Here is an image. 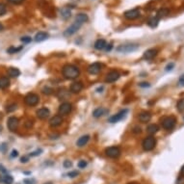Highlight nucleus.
<instances>
[{
    "mask_svg": "<svg viewBox=\"0 0 184 184\" xmlns=\"http://www.w3.org/2000/svg\"><path fill=\"white\" fill-rule=\"evenodd\" d=\"M62 74L66 79H70L73 80L79 76L80 74V70L79 69L74 65H66L62 69Z\"/></svg>",
    "mask_w": 184,
    "mask_h": 184,
    "instance_id": "nucleus-1",
    "label": "nucleus"
},
{
    "mask_svg": "<svg viewBox=\"0 0 184 184\" xmlns=\"http://www.w3.org/2000/svg\"><path fill=\"white\" fill-rule=\"evenodd\" d=\"M155 146H156V140L152 136L145 138L142 143V146H143L144 150H146V151L152 150L154 148H155Z\"/></svg>",
    "mask_w": 184,
    "mask_h": 184,
    "instance_id": "nucleus-2",
    "label": "nucleus"
},
{
    "mask_svg": "<svg viewBox=\"0 0 184 184\" xmlns=\"http://www.w3.org/2000/svg\"><path fill=\"white\" fill-rule=\"evenodd\" d=\"M139 48L138 45H134V43H128V45H122L117 47V51L120 53H130L134 52Z\"/></svg>",
    "mask_w": 184,
    "mask_h": 184,
    "instance_id": "nucleus-3",
    "label": "nucleus"
},
{
    "mask_svg": "<svg viewBox=\"0 0 184 184\" xmlns=\"http://www.w3.org/2000/svg\"><path fill=\"white\" fill-rule=\"evenodd\" d=\"M175 119L174 117H166L162 120V127L166 130H172L175 126Z\"/></svg>",
    "mask_w": 184,
    "mask_h": 184,
    "instance_id": "nucleus-4",
    "label": "nucleus"
},
{
    "mask_svg": "<svg viewBox=\"0 0 184 184\" xmlns=\"http://www.w3.org/2000/svg\"><path fill=\"white\" fill-rule=\"evenodd\" d=\"M40 101V97L36 94H28L24 98V102L28 106H36Z\"/></svg>",
    "mask_w": 184,
    "mask_h": 184,
    "instance_id": "nucleus-5",
    "label": "nucleus"
},
{
    "mask_svg": "<svg viewBox=\"0 0 184 184\" xmlns=\"http://www.w3.org/2000/svg\"><path fill=\"white\" fill-rule=\"evenodd\" d=\"M81 26H82V23L78 22V21H74V22H73L70 27H68L67 29H66L65 32H64V35L66 37H70L73 34H75L80 29Z\"/></svg>",
    "mask_w": 184,
    "mask_h": 184,
    "instance_id": "nucleus-6",
    "label": "nucleus"
},
{
    "mask_svg": "<svg viewBox=\"0 0 184 184\" xmlns=\"http://www.w3.org/2000/svg\"><path fill=\"white\" fill-rule=\"evenodd\" d=\"M105 153L110 158H118L121 155V150L118 146H109L105 150Z\"/></svg>",
    "mask_w": 184,
    "mask_h": 184,
    "instance_id": "nucleus-7",
    "label": "nucleus"
},
{
    "mask_svg": "<svg viewBox=\"0 0 184 184\" xmlns=\"http://www.w3.org/2000/svg\"><path fill=\"white\" fill-rule=\"evenodd\" d=\"M127 112H128L127 109L121 110V111H120L119 113H117L116 115H113L112 117H110L109 120H108V122H111V123H116V122H120V121H122V120L123 119L124 116L126 115Z\"/></svg>",
    "mask_w": 184,
    "mask_h": 184,
    "instance_id": "nucleus-8",
    "label": "nucleus"
},
{
    "mask_svg": "<svg viewBox=\"0 0 184 184\" xmlns=\"http://www.w3.org/2000/svg\"><path fill=\"white\" fill-rule=\"evenodd\" d=\"M18 124H19V121L16 117H10L8 119V122H7V126H8L9 130L12 132H14L18 129Z\"/></svg>",
    "mask_w": 184,
    "mask_h": 184,
    "instance_id": "nucleus-9",
    "label": "nucleus"
},
{
    "mask_svg": "<svg viewBox=\"0 0 184 184\" xmlns=\"http://www.w3.org/2000/svg\"><path fill=\"white\" fill-rule=\"evenodd\" d=\"M140 9L139 8H135V9H132V10H128L124 13V18L129 19V20H132V19H136L140 17Z\"/></svg>",
    "mask_w": 184,
    "mask_h": 184,
    "instance_id": "nucleus-10",
    "label": "nucleus"
},
{
    "mask_svg": "<svg viewBox=\"0 0 184 184\" xmlns=\"http://www.w3.org/2000/svg\"><path fill=\"white\" fill-rule=\"evenodd\" d=\"M72 105L70 102H64L59 107V114L60 115H68L71 112Z\"/></svg>",
    "mask_w": 184,
    "mask_h": 184,
    "instance_id": "nucleus-11",
    "label": "nucleus"
},
{
    "mask_svg": "<svg viewBox=\"0 0 184 184\" xmlns=\"http://www.w3.org/2000/svg\"><path fill=\"white\" fill-rule=\"evenodd\" d=\"M120 73L116 71V70H113V71H110L109 73L106 74V77H105V82L107 83H113V82H116V81L120 78Z\"/></svg>",
    "mask_w": 184,
    "mask_h": 184,
    "instance_id": "nucleus-12",
    "label": "nucleus"
},
{
    "mask_svg": "<svg viewBox=\"0 0 184 184\" xmlns=\"http://www.w3.org/2000/svg\"><path fill=\"white\" fill-rule=\"evenodd\" d=\"M101 68H102V66L100 63H93L92 65L89 66V68H88V72L93 75L98 74L101 70Z\"/></svg>",
    "mask_w": 184,
    "mask_h": 184,
    "instance_id": "nucleus-13",
    "label": "nucleus"
},
{
    "mask_svg": "<svg viewBox=\"0 0 184 184\" xmlns=\"http://www.w3.org/2000/svg\"><path fill=\"white\" fill-rule=\"evenodd\" d=\"M63 122V118H62V116H60V115H57V116H54V117H52L50 119V121H49V126H51V127H57V126H59L60 124Z\"/></svg>",
    "mask_w": 184,
    "mask_h": 184,
    "instance_id": "nucleus-14",
    "label": "nucleus"
},
{
    "mask_svg": "<svg viewBox=\"0 0 184 184\" xmlns=\"http://www.w3.org/2000/svg\"><path fill=\"white\" fill-rule=\"evenodd\" d=\"M50 115V112L49 110L46 107H42V108H40L38 111H37V116H38L39 119L41 120H46L49 117Z\"/></svg>",
    "mask_w": 184,
    "mask_h": 184,
    "instance_id": "nucleus-15",
    "label": "nucleus"
},
{
    "mask_svg": "<svg viewBox=\"0 0 184 184\" xmlns=\"http://www.w3.org/2000/svg\"><path fill=\"white\" fill-rule=\"evenodd\" d=\"M157 52L158 51L156 49H154V48H150V49H148L146 51H145V53H144V56L143 58L145 59V60L146 61H149V60H152V59L155 57L157 55Z\"/></svg>",
    "mask_w": 184,
    "mask_h": 184,
    "instance_id": "nucleus-16",
    "label": "nucleus"
},
{
    "mask_svg": "<svg viewBox=\"0 0 184 184\" xmlns=\"http://www.w3.org/2000/svg\"><path fill=\"white\" fill-rule=\"evenodd\" d=\"M138 119L141 122H149L151 119V114L150 112H146V111H144L142 113H140L139 116H138Z\"/></svg>",
    "mask_w": 184,
    "mask_h": 184,
    "instance_id": "nucleus-17",
    "label": "nucleus"
},
{
    "mask_svg": "<svg viewBox=\"0 0 184 184\" xmlns=\"http://www.w3.org/2000/svg\"><path fill=\"white\" fill-rule=\"evenodd\" d=\"M83 89V84L81 83V82H74V83H72L70 88V90L72 94H78L80 93L81 91H82Z\"/></svg>",
    "mask_w": 184,
    "mask_h": 184,
    "instance_id": "nucleus-18",
    "label": "nucleus"
},
{
    "mask_svg": "<svg viewBox=\"0 0 184 184\" xmlns=\"http://www.w3.org/2000/svg\"><path fill=\"white\" fill-rule=\"evenodd\" d=\"M89 140H90V136L89 135H83V136H81L77 140L76 145H77V146H79V148H82V146L87 145V143L89 142Z\"/></svg>",
    "mask_w": 184,
    "mask_h": 184,
    "instance_id": "nucleus-19",
    "label": "nucleus"
},
{
    "mask_svg": "<svg viewBox=\"0 0 184 184\" xmlns=\"http://www.w3.org/2000/svg\"><path fill=\"white\" fill-rule=\"evenodd\" d=\"M47 38H48V34L47 33H46V32H39V33H37L36 36H35V41L37 42H41L46 41Z\"/></svg>",
    "mask_w": 184,
    "mask_h": 184,
    "instance_id": "nucleus-20",
    "label": "nucleus"
},
{
    "mask_svg": "<svg viewBox=\"0 0 184 184\" xmlns=\"http://www.w3.org/2000/svg\"><path fill=\"white\" fill-rule=\"evenodd\" d=\"M107 46V42L105 40H102V39H99L98 40L97 42H94V48L97 50H102L104 49L105 46Z\"/></svg>",
    "mask_w": 184,
    "mask_h": 184,
    "instance_id": "nucleus-21",
    "label": "nucleus"
},
{
    "mask_svg": "<svg viewBox=\"0 0 184 184\" xmlns=\"http://www.w3.org/2000/svg\"><path fill=\"white\" fill-rule=\"evenodd\" d=\"M71 16V11L69 7H64V8L61 9V17L64 19H68L70 18Z\"/></svg>",
    "mask_w": 184,
    "mask_h": 184,
    "instance_id": "nucleus-22",
    "label": "nucleus"
},
{
    "mask_svg": "<svg viewBox=\"0 0 184 184\" xmlns=\"http://www.w3.org/2000/svg\"><path fill=\"white\" fill-rule=\"evenodd\" d=\"M10 86V79L7 76H2L0 78V88L1 89H6Z\"/></svg>",
    "mask_w": 184,
    "mask_h": 184,
    "instance_id": "nucleus-23",
    "label": "nucleus"
},
{
    "mask_svg": "<svg viewBox=\"0 0 184 184\" xmlns=\"http://www.w3.org/2000/svg\"><path fill=\"white\" fill-rule=\"evenodd\" d=\"M107 112V110L104 109V108H102V107H99V108H97L94 110V111L93 112V116L94 118H100L103 116L105 113Z\"/></svg>",
    "mask_w": 184,
    "mask_h": 184,
    "instance_id": "nucleus-24",
    "label": "nucleus"
},
{
    "mask_svg": "<svg viewBox=\"0 0 184 184\" xmlns=\"http://www.w3.org/2000/svg\"><path fill=\"white\" fill-rule=\"evenodd\" d=\"M88 19H89V18H88V16L86 14H78L77 16H76V18H75V21H78V22H80V23H85V22H87L88 21Z\"/></svg>",
    "mask_w": 184,
    "mask_h": 184,
    "instance_id": "nucleus-25",
    "label": "nucleus"
},
{
    "mask_svg": "<svg viewBox=\"0 0 184 184\" xmlns=\"http://www.w3.org/2000/svg\"><path fill=\"white\" fill-rule=\"evenodd\" d=\"M8 75L11 77H18L20 75V70L18 68H10L8 69Z\"/></svg>",
    "mask_w": 184,
    "mask_h": 184,
    "instance_id": "nucleus-26",
    "label": "nucleus"
},
{
    "mask_svg": "<svg viewBox=\"0 0 184 184\" xmlns=\"http://www.w3.org/2000/svg\"><path fill=\"white\" fill-rule=\"evenodd\" d=\"M159 130V127L157 124H150V126L146 127V131H148V133L150 134H155L156 132H158Z\"/></svg>",
    "mask_w": 184,
    "mask_h": 184,
    "instance_id": "nucleus-27",
    "label": "nucleus"
},
{
    "mask_svg": "<svg viewBox=\"0 0 184 184\" xmlns=\"http://www.w3.org/2000/svg\"><path fill=\"white\" fill-rule=\"evenodd\" d=\"M6 174H8V171L6 170V168L4 166L0 165V183H3Z\"/></svg>",
    "mask_w": 184,
    "mask_h": 184,
    "instance_id": "nucleus-28",
    "label": "nucleus"
},
{
    "mask_svg": "<svg viewBox=\"0 0 184 184\" xmlns=\"http://www.w3.org/2000/svg\"><path fill=\"white\" fill-rule=\"evenodd\" d=\"M158 22H159V19H158L156 17H154V18H151L149 19L148 24H149V26L151 27V28H155V27L158 25Z\"/></svg>",
    "mask_w": 184,
    "mask_h": 184,
    "instance_id": "nucleus-29",
    "label": "nucleus"
},
{
    "mask_svg": "<svg viewBox=\"0 0 184 184\" xmlns=\"http://www.w3.org/2000/svg\"><path fill=\"white\" fill-rule=\"evenodd\" d=\"M23 48V46H18V47H14V46H11L9 47L8 49H7V52L10 53V54H14V53H18L19 52V51Z\"/></svg>",
    "mask_w": 184,
    "mask_h": 184,
    "instance_id": "nucleus-30",
    "label": "nucleus"
},
{
    "mask_svg": "<svg viewBox=\"0 0 184 184\" xmlns=\"http://www.w3.org/2000/svg\"><path fill=\"white\" fill-rule=\"evenodd\" d=\"M176 108H178V112L184 113V98L180 99V100L178 102V104H176Z\"/></svg>",
    "mask_w": 184,
    "mask_h": 184,
    "instance_id": "nucleus-31",
    "label": "nucleus"
},
{
    "mask_svg": "<svg viewBox=\"0 0 184 184\" xmlns=\"http://www.w3.org/2000/svg\"><path fill=\"white\" fill-rule=\"evenodd\" d=\"M14 182V178H13V176L11 174H6V176L4 178V180H3V183L4 184H13Z\"/></svg>",
    "mask_w": 184,
    "mask_h": 184,
    "instance_id": "nucleus-32",
    "label": "nucleus"
},
{
    "mask_svg": "<svg viewBox=\"0 0 184 184\" xmlns=\"http://www.w3.org/2000/svg\"><path fill=\"white\" fill-rule=\"evenodd\" d=\"M168 13H169V10H168V9H162V10H160V11L157 13L156 18H157L158 19H160L161 18H163V17L166 16V14H168Z\"/></svg>",
    "mask_w": 184,
    "mask_h": 184,
    "instance_id": "nucleus-33",
    "label": "nucleus"
},
{
    "mask_svg": "<svg viewBox=\"0 0 184 184\" xmlns=\"http://www.w3.org/2000/svg\"><path fill=\"white\" fill-rule=\"evenodd\" d=\"M7 12V8H6V6L3 4V3H0V17L3 16V14H5Z\"/></svg>",
    "mask_w": 184,
    "mask_h": 184,
    "instance_id": "nucleus-34",
    "label": "nucleus"
},
{
    "mask_svg": "<svg viewBox=\"0 0 184 184\" xmlns=\"http://www.w3.org/2000/svg\"><path fill=\"white\" fill-rule=\"evenodd\" d=\"M16 109H17V104H16V103H13V104H11V105H9V106H7V108H6L7 112H9V113L14 111Z\"/></svg>",
    "mask_w": 184,
    "mask_h": 184,
    "instance_id": "nucleus-35",
    "label": "nucleus"
},
{
    "mask_svg": "<svg viewBox=\"0 0 184 184\" xmlns=\"http://www.w3.org/2000/svg\"><path fill=\"white\" fill-rule=\"evenodd\" d=\"M42 152V150H35V151H33V152H31L30 154H29V156H31V157H34V156H38V155H40V154Z\"/></svg>",
    "mask_w": 184,
    "mask_h": 184,
    "instance_id": "nucleus-36",
    "label": "nucleus"
},
{
    "mask_svg": "<svg viewBox=\"0 0 184 184\" xmlns=\"http://www.w3.org/2000/svg\"><path fill=\"white\" fill-rule=\"evenodd\" d=\"M20 41L22 42L23 43H29V42L32 41V39H31V37L25 36V37H22V38L20 39Z\"/></svg>",
    "mask_w": 184,
    "mask_h": 184,
    "instance_id": "nucleus-37",
    "label": "nucleus"
},
{
    "mask_svg": "<svg viewBox=\"0 0 184 184\" xmlns=\"http://www.w3.org/2000/svg\"><path fill=\"white\" fill-rule=\"evenodd\" d=\"M52 89H50L49 87H45L42 89V93L45 94H52Z\"/></svg>",
    "mask_w": 184,
    "mask_h": 184,
    "instance_id": "nucleus-38",
    "label": "nucleus"
},
{
    "mask_svg": "<svg viewBox=\"0 0 184 184\" xmlns=\"http://www.w3.org/2000/svg\"><path fill=\"white\" fill-rule=\"evenodd\" d=\"M78 167H79L80 169H84V168H86V167H87V162H86L85 160H81V161H79V162H78Z\"/></svg>",
    "mask_w": 184,
    "mask_h": 184,
    "instance_id": "nucleus-39",
    "label": "nucleus"
},
{
    "mask_svg": "<svg viewBox=\"0 0 184 184\" xmlns=\"http://www.w3.org/2000/svg\"><path fill=\"white\" fill-rule=\"evenodd\" d=\"M24 184H36V180L34 178H25L23 180Z\"/></svg>",
    "mask_w": 184,
    "mask_h": 184,
    "instance_id": "nucleus-40",
    "label": "nucleus"
},
{
    "mask_svg": "<svg viewBox=\"0 0 184 184\" xmlns=\"http://www.w3.org/2000/svg\"><path fill=\"white\" fill-rule=\"evenodd\" d=\"M71 166H72V162H71V161H70V160H66V161L64 162V167H65V168L70 169Z\"/></svg>",
    "mask_w": 184,
    "mask_h": 184,
    "instance_id": "nucleus-41",
    "label": "nucleus"
},
{
    "mask_svg": "<svg viewBox=\"0 0 184 184\" xmlns=\"http://www.w3.org/2000/svg\"><path fill=\"white\" fill-rule=\"evenodd\" d=\"M79 174V173L77 172V171H73V172H70L69 174H68V175L70 176V178H76V176Z\"/></svg>",
    "mask_w": 184,
    "mask_h": 184,
    "instance_id": "nucleus-42",
    "label": "nucleus"
},
{
    "mask_svg": "<svg viewBox=\"0 0 184 184\" xmlns=\"http://www.w3.org/2000/svg\"><path fill=\"white\" fill-rule=\"evenodd\" d=\"M178 85L181 87H184V74H182L178 79Z\"/></svg>",
    "mask_w": 184,
    "mask_h": 184,
    "instance_id": "nucleus-43",
    "label": "nucleus"
},
{
    "mask_svg": "<svg viewBox=\"0 0 184 184\" xmlns=\"http://www.w3.org/2000/svg\"><path fill=\"white\" fill-rule=\"evenodd\" d=\"M8 1L12 4H20L22 3L24 0H8Z\"/></svg>",
    "mask_w": 184,
    "mask_h": 184,
    "instance_id": "nucleus-44",
    "label": "nucleus"
},
{
    "mask_svg": "<svg viewBox=\"0 0 184 184\" xmlns=\"http://www.w3.org/2000/svg\"><path fill=\"white\" fill-rule=\"evenodd\" d=\"M174 67V63L169 64V65L167 66V67H166V70H167V71H169V70H172Z\"/></svg>",
    "mask_w": 184,
    "mask_h": 184,
    "instance_id": "nucleus-45",
    "label": "nucleus"
},
{
    "mask_svg": "<svg viewBox=\"0 0 184 184\" xmlns=\"http://www.w3.org/2000/svg\"><path fill=\"white\" fill-rule=\"evenodd\" d=\"M17 156H18V150H13L12 151V153H11V157H17Z\"/></svg>",
    "mask_w": 184,
    "mask_h": 184,
    "instance_id": "nucleus-46",
    "label": "nucleus"
},
{
    "mask_svg": "<svg viewBox=\"0 0 184 184\" xmlns=\"http://www.w3.org/2000/svg\"><path fill=\"white\" fill-rule=\"evenodd\" d=\"M112 48H113V46L111 45V43H109V45H107V46H105V48H104V49H105L106 51H110V50H111Z\"/></svg>",
    "mask_w": 184,
    "mask_h": 184,
    "instance_id": "nucleus-47",
    "label": "nucleus"
},
{
    "mask_svg": "<svg viewBox=\"0 0 184 184\" xmlns=\"http://www.w3.org/2000/svg\"><path fill=\"white\" fill-rule=\"evenodd\" d=\"M139 86L145 88V87H150V84H149V83H146V82H143V83H140Z\"/></svg>",
    "mask_w": 184,
    "mask_h": 184,
    "instance_id": "nucleus-48",
    "label": "nucleus"
},
{
    "mask_svg": "<svg viewBox=\"0 0 184 184\" xmlns=\"http://www.w3.org/2000/svg\"><path fill=\"white\" fill-rule=\"evenodd\" d=\"M133 133H141V128L140 127H135L134 130H133Z\"/></svg>",
    "mask_w": 184,
    "mask_h": 184,
    "instance_id": "nucleus-49",
    "label": "nucleus"
},
{
    "mask_svg": "<svg viewBox=\"0 0 184 184\" xmlns=\"http://www.w3.org/2000/svg\"><path fill=\"white\" fill-rule=\"evenodd\" d=\"M28 157L27 156H24V157H22V158H21L20 159V162H21V163H26V162L28 161Z\"/></svg>",
    "mask_w": 184,
    "mask_h": 184,
    "instance_id": "nucleus-50",
    "label": "nucleus"
},
{
    "mask_svg": "<svg viewBox=\"0 0 184 184\" xmlns=\"http://www.w3.org/2000/svg\"><path fill=\"white\" fill-rule=\"evenodd\" d=\"M178 184H184V178H180L178 180Z\"/></svg>",
    "mask_w": 184,
    "mask_h": 184,
    "instance_id": "nucleus-51",
    "label": "nucleus"
},
{
    "mask_svg": "<svg viewBox=\"0 0 184 184\" xmlns=\"http://www.w3.org/2000/svg\"><path fill=\"white\" fill-rule=\"evenodd\" d=\"M3 30H4V26H3V24H2V23H0V32L3 31Z\"/></svg>",
    "mask_w": 184,
    "mask_h": 184,
    "instance_id": "nucleus-52",
    "label": "nucleus"
},
{
    "mask_svg": "<svg viewBox=\"0 0 184 184\" xmlns=\"http://www.w3.org/2000/svg\"><path fill=\"white\" fill-rule=\"evenodd\" d=\"M180 174H182V175H184V165L182 166V168H181V171H180Z\"/></svg>",
    "mask_w": 184,
    "mask_h": 184,
    "instance_id": "nucleus-53",
    "label": "nucleus"
},
{
    "mask_svg": "<svg viewBox=\"0 0 184 184\" xmlns=\"http://www.w3.org/2000/svg\"><path fill=\"white\" fill-rule=\"evenodd\" d=\"M103 90V87H100V88H98V89L97 90V92H98V93H101V91Z\"/></svg>",
    "mask_w": 184,
    "mask_h": 184,
    "instance_id": "nucleus-54",
    "label": "nucleus"
},
{
    "mask_svg": "<svg viewBox=\"0 0 184 184\" xmlns=\"http://www.w3.org/2000/svg\"><path fill=\"white\" fill-rule=\"evenodd\" d=\"M45 184H53L52 182H46V183H45Z\"/></svg>",
    "mask_w": 184,
    "mask_h": 184,
    "instance_id": "nucleus-55",
    "label": "nucleus"
},
{
    "mask_svg": "<svg viewBox=\"0 0 184 184\" xmlns=\"http://www.w3.org/2000/svg\"><path fill=\"white\" fill-rule=\"evenodd\" d=\"M1 119H2V114L0 113V120H1Z\"/></svg>",
    "mask_w": 184,
    "mask_h": 184,
    "instance_id": "nucleus-56",
    "label": "nucleus"
},
{
    "mask_svg": "<svg viewBox=\"0 0 184 184\" xmlns=\"http://www.w3.org/2000/svg\"><path fill=\"white\" fill-rule=\"evenodd\" d=\"M128 184H134V183H128Z\"/></svg>",
    "mask_w": 184,
    "mask_h": 184,
    "instance_id": "nucleus-57",
    "label": "nucleus"
}]
</instances>
